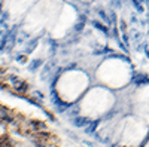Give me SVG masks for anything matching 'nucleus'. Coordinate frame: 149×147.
Returning <instances> with one entry per match:
<instances>
[{
    "label": "nucleus",
    "mask_w": 149,
    "mask_h": 147,
    "mask_svg": "<svg viewBox=\"0 0 149 147\" xmlns=\"http://www.w3.org/2000/svg\"><path fill=\"white\" fill-rule=\"evenodd\" d=\"M94 27H95V28H98V30H101L103 33H107V28H106V27H103V25H101V22H97V21H95Z\"/></svg>",
    "instance_id": "obj_1"
}]
</instances>
